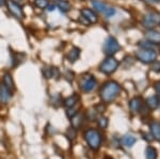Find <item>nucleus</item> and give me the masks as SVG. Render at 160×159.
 Segmentation results:
<instances>
[{
    "label": "nucleus",
    "mask_w": 160,
    "mask_h": 159,
    "mask_svg": "<svg viewBox=\"0 0 160 159\" xmlns=\"http://www.w3.org/2000/svg\"><path fill=\"white\" fill-rule=\"evenodd\" d=\"M121 92V86L118 82L113 80L107 81L106 83L102 84L100 89V98L106 104H110L113 101L117 99V97L120 95Z\"/></svg>",
    "instance_id": "1"
},
{
    "label": "nucleus",
    "mask_w": 160,
    "mask_h": 159,
    "mask_svg": "<svg viewBox=\"0 0 160 159\" xmlns=\"http://www.w3.org/2000/svg\"><path fill=\"white\" fill-rule=\"evenodd\" d=\"M84 139H86L88 145L90 147V148H92L93 151H98L100 145H102V135L99 134L98 130L96 129H88L84 132Z\"/></svg>",
    "instance_id": "2"
},
{
    "label": "nucleus",
    "mask_w": 160,
    "mask_h": 159,
    "mask_svg": "<svg viewBox=\"0 0 160 159\" xmlns=\"http://www.w3.org/2000/svg\"><path fill=\"white\" fill-rule=\"evenodd\" d=\"M121 49V45L118 44L117 38L113 37H108L105 40L104 46H102V50L104 53L108 57H113V55L118 52Z\"/></svg>",
    "instance_id": "3"
},
{
    "label": "nucleus",
    "mask_w": 160,
    "mask_h": 159,
    "mask_svg": "<svg viewBox=\"0 0 160 159\" xmlns=\"http://www.w3.org/2000/svg\"><path fill=\"white\" fill-rule=\"evenodd\" d=\"M118 65H120V63L117 59L113 57H108L99 65V71L105 75H111L118 70Z\"/></svg>",
    "instance_id": "4"
},
{
    "label": "nucleus",
    "mask_w": 160,
    "mask_h": 159,
    "mask_svg": "<svg viewBox=\"0 0 160 159\" xmlns=\"http://www.w3.org/2000/svg\"><path fill=\"white\" fill-rule=\"evenodd\" d=\"M136 57L144 64H151L157 60V53L154 49H141L136 52Z\"/></svg>",
    "instance_id": "5"
},
{
    "label": "nucleus",
    "mask_w": 160,
    "mask_h": 159,
    "mask_svg": "<svg viewBox=\"0 0 160 159\" xmlns=\"http://www.w3.org/2000/svg\"><path fill=\"white\" fill-rule=\"evenodd\" d=\"M92 6L97 12L102 13V14H104L106 17H108V18L112 17L113 15L115 14V9H114V7L108 6L107 3L100 1V0H93Z\"/></svg>",
    "instance_id": "6"
},
{
    "label": "nucleus",
    "mask_w": 160,
    "mask_h": 159,
    "mask_svg": "<svg viewBox=\"0 0 160 159\" xmlns=\"http://www.w3.org/2000/svg\"><path fill=\"white\" fill-rule=\"evenodd\" d=\"M96 79L94 78V76L92 75H84L81 77L80 79V89L84 92V93H89V92H92L93 90L96 87Z\"/></svg>",
    "instance_id": "7"
},
{
    "label": "nucleus",
    "mask_w": 160,
    "mask_h": 159,
    "mask_svg": "<svg viewBox=\"0 0 160 159\" xmlns=\"http://www.w3.org/2000/svg\"><path fill=\"white\" fill-rule=\"evenodd\" d=\"M159 22H160L159 14L151 12V13H148V14L143 17L142 25H143L145 28H148V29H154V27L156 25H158Z\"/></svg>",
    "instance_id": "8"
},
{
    "label": "nucleus",
    "mask_w": 160,
    "mask_h": 159,
    "mask_svg": "<svg viewBox=\"0 0 160 159\" xmlns=\"http://www.w3.org/2000/svg\"><path fill=\"white\" fill-rule=\"evenodd\" d=\"M7 7L9 12L11 13L14 17H16L17 19H22L25 17V13L22 11V6L13 2L12 0H8L7 1Z\"/></svg>",
    "instance_id": "9"
},
{
    "label": "nucleus",
    "mask_w": 160,
    "mask_h": 159,
    "mask_svg": "<svg viewBox=\"0 0 160 159\" xmlns=\"http://www.w3.org/2000/svg\"><path fill=\"white\" fill-rule=\"evenodd\" d=\"M80 14H81L82 18H84L88 22H90V24H95V22H97L96 14H95V12L91 9L83 7V9H81V11H80Z\"/></svg>",
    "instance_id": "10"
},
{
    "label": "nucleus",
    "mask_w": 160,
    "mask_h": 159,
    "mask_svg": "<svg viewBox=\"0 0 160 159\" xmlns=\"http://www.w3.org/2000/svg\"><path fill=\"white\" fill-rule=\"evenodd\" d=\"M146 41L151 42L154 45H159L160 44V32L154 29H148L145 33Z\"/></svg>",
    "instance_id": "11"
},
{
    "label": "nucleus",
    "mask_w": 160,
    "mask_h": 159,
    "mask_svg": "<svg viewBox=\"0 0 160 159\" xmlns=\"http://www.w3.org/2000/svg\"><path fill=\"white\" fill-rule=\"evenodd\" d=\"M142 105H143V102H142L141 97H133V98H131L129 102L130 111L132 112V113H138L142 108Z\"/></svg>",
    "instance_id": "12"
},
{
    "label": "nucleus",
    "mask_w": 160,
    "mask_h": 159,
    "mask_svg": "<svg viewBox=\"0 0 160 159\" xmlns=\"http://www.w3.org/2000/svg\"><path fill=\"white\" fill-rule=\"evenodd\" d=\"M2 84H3L10 92H13L15 90V86H14V81H13L12 75L9 73L4 74L3 79H2Z\"/></svg>",
    "instance_id": "13"
},
{
    "label": "nucleus",
    "mask_w": 160,
    "mask_h": 159,
    "mask_svg": "<svg viewBox=\"0 0 160 159\" xmlns=\"http://www.w3.org/2000/svg\"><path fill=\"white\" fill-rule=\"evenodd\" d=\"M149 127H151V132H152V135H153L154 139L160 142V123L157 121H154L151 123Z\"/></svg>",
    "instance_id": "14"
},
{
    "label": "nucleus",
    "mask_w": 160,
    "mask_h": 159,
    "mask_svg": "<svg viewBox=\"0 0 160 159\" xmlns=\"http://www.w3.org/2000/svg\"><path fill=\"white\" fill-rule=\"evenodd\" d=\"M11 96H12V92H10L3 84H1L0 86V101L4 102V104H7L10 101Z\"/></svg>",
    "instance_id": "15"
},
{
    "label": "nucleus",
    "mask_w": 160,
    "mask_h": 159,
    "mask_svg": "<svg viewBox=\"0 0 160 159\" xmlns=\"http://www.w3.org/2000/svg\"><path fill=\"white\" fill-rule=\"evenodd\" d=\"M159 105H160V101H159V97L157 95L149 96L148 98L146 99V106L151 110L157 109L159 107Z\"/></svg>",
    "instance_id": "16"
},
{
    "label": "nucleus",
    "mask_w": 160,
    "mask_h": 159,
    "mask_svg": "<svg viewBox=\"0 0 160 159\" xmlns=\"http://www.w3.org/2000/svg\"><path fill=\"white\" fill-rule=\"evenodd\" d=\"M80 57V49L78 47H73L68 53V60L71 63H75Z\"/></svg>",
    "instance_id": "17"
},
{
    "label": "nucleus",
    "mask_w": 160,
    "mask_h": 159,
    "mask_svg": "<svg viewBox=\"0 0 160 159\" xmlns=\"http://www.w3.org/2000/svg\"><path fill=\"white\" fill-rule=\"evenodd\" d=\"M79 102V96L77 95V94H74V95L68 97V98L64 99V106L66 107V108H73L77 105V102Z\"/></svg>",
    "instance_id": "18"
},
{
    "label": "nucleus",
    "mask_w": 160,
    "mask_h": 159,
    "mask_svg": "<svg viewBox=\"0 0 160 159\" xmlns=\"http://www.w3.org/2000/svg\"><path fill=\"white\" fill-rule=\"evenodd\" d=\"M123 144L125 145L126 147H132L135 145V143L137 142V139L133 135H125L123 137V140H122Z\"/></svg>",
    "instance_id": "19"
},
{
    "label": "nucleus",
    "mask_w": 160,
    "mask_h": 159,
    "mask_svg": "<svg viewBox=\"0 0 160 159\" xmlns=\"http://www.w3.org/2000/svg\"><path fill=\"white\" fill-rule=\"evenodd\" d=\"M71 121H72V127H74L75 129H77V128H79L81 126L82 122H83V115L80 114V113L75 114L71 119Z\"/></svg>",
    "instance_id": "20"
},
{
    "label": "nucleus",
    "mask_w": 160,
    "mask_h": 159,
    "mask_svg": "<svg viewBox=\"0 0 160 159\" xmlns=\"http://www.w3.org/2000/svg\"><path fill=\"white\" fill-rule=\"evenodd\" d=\"M57 7H59L61 12H68L71 10V3L68 1V0H58L57 1Z\"/></svg>",
    "instance_id": "21"
},
{
    "label": "nucleus",
    "mask_w": 160,
    "mask_h": 159,
    "mask_svg": "<svg viewBox=\"0 0 160 159\" xmlns=\"http://www.w3.org/2000/svg\"><path fill=\"white\" fill-rule=\"evenodd\" d=\"M158 157V153L157 150L153 147H148L145 150V158L146 159H157Z\"/></svg>",
    "instance_id": "22"
},
{
    "label": "nucleus",
    "mask_w": 160,
    "mask_h": 159,
    "mask_svg": "<svg viewBox=\"0 0 160 159\" xmlns=\"http://www.w3.org/2000/svg\"><path fill=\"white\" fill-rule=\"evenodd\" d=\"M34 4L38 9L44 10L47 9V7L49 6V2H48V0H34Z\"/></svg>",
    "instance_id": "23"
},
{
    "label": "nucleus",
    "mask_w": 160,
    "mask_h": 159,
    "mask_svg": "<svg viewBox=\"0 0 160 159\" xmlns=\"http://www.w3.org/2000/svg\"><path fill=\"white\" fill-rule=\"evenodd\" d=\"M138 45L140 46L142 49H154L153 48L154 44H152L148 41H140V42L138 43Z\"/></svg>",
    "instance_id": "24"
},
{
    "label": "nucleus",
    "mask_w": 160,
    "mask_h": 159,
    "mask_svg": "<svg viewBox=\"0 0 160 159\" xmlns=\"http://www.w3.org/2000/svg\"><path fill=\"white\" fill-rule=\"evenodd\" d=\"M98 125L100 128H106L108 126V119L105 117H100L98 119Z\"/></svg>",
    "instance_id": "25"
},
{
    "label": "nucleus",
    "mask_w": 160,
    "mask_h": 159,
    "mask_svg": "<svg viewBox=\"0 0 160 159\" xmlns=\"http://www.w3.org/2000/svg\"><path fill=\"white\" fill-rule=\"evenodd\" d=\"M77 113H78V112L74 109V107H73V108H68V111H66V115H68L69 119H72V117H73L74 115L77 114Z\"/></svg>",
    "instance_id": "26"
},
{
    "label": "nucleus",
    "mask_w": 160,
    "mask_h": 159,
    "mask_svg": "<svg viewBox=\"0 0 160 159\" xmlns=\"http://www.w3.org/2000/svg\"><path fill=\"white\" fill-rule=\"evenodd\" d=\"M154 65H153V71L156 72V73H160V61H154Z\"/></svg>",
    "instance_id": "27"
},
{
    "label": "nucleus",
    "mask_w": 160,
    "mask_h": 159,
    "mask_svg": "<svg viewBox=\"0 0 160 159\" xmlns=\"http://www.w3.org/2000/svg\"><path fill=\"white\" fill-rule=\"evenodd\" d=\"M68 135L69 136V137L72 136V139H75V138H76V129H75L74 127L69 128V129L68 130Z\"/></svg>",
    "instance_id": "28"
},
{
    "label": "nucleus",
    "mask_w": 160,
    "mask_h": 159,
    "mask_svg": "<svg viewBox=\"0 0 160 159\" xmlns=\"http://www.w3.org/2000/svg\"><path fill=\"white\" fill-rule=\"evenodd\" d=\"M155 90H156L157 96L160 97V81H157V82L155 83Z\"/></svg>",
    "instance_id": "29"
},
{
    "label": "nucleus",
    "mask_w": 160,
    "mask_h": 159,
    "mask_svg": "<svg viewBox=\"0 0 160 159\" xmlns=\"http://www.w3.org/2000/svg\"><path fill=\"white\" fill-rule=\"evenodd\" d=\"M12 1L15 2V3H17V4H19V6H22V4H24L25 0H12Z\"/></svg>",
    "instance_id": "30"
},
{
    "label": "nucleus",
    "mask_w": 160,
    "mask_h": 159,
    "mask_svg": "<svg viewBox=\"0 0 160 159\" xmlns=\"http://www.w3.org/2000/svg\"><path fill=\"white\" fill-rule=\"evenodd\" d=\"M7 1H8V0H0V7L6 6V4H7Z\"/></svg>",
    "instance_id": "31"
},
{
    "label": "nucleus",
    "mask_w": 160,
    "mask_h": 159,
    "mask_svg": "<svg viewBox=\"0 0 160 159\" xmlns=\"http://www.w3.org/2000/svg\"><path fill=\"white\" fill-rule=\"evenodd\" d=\"M47 7H49L48 11H52V10H55V6H48Z\"/></svg>",
    "instance_id": "32"
},
{
    "label": "nucleus",
    "mask_w": 160,
    "mask_h": 159,
    "mask_svg": "<svg viewBox=\"0 0 160 159\" xmlns=\"http://www.w3.org/2000/svg\"><path fill=\"white\" fill-rule=\"evenodd\" d=\"M159 25H160V22H159Z\"/></svg>",
    "instance_id": "33"
}]
</instances>
